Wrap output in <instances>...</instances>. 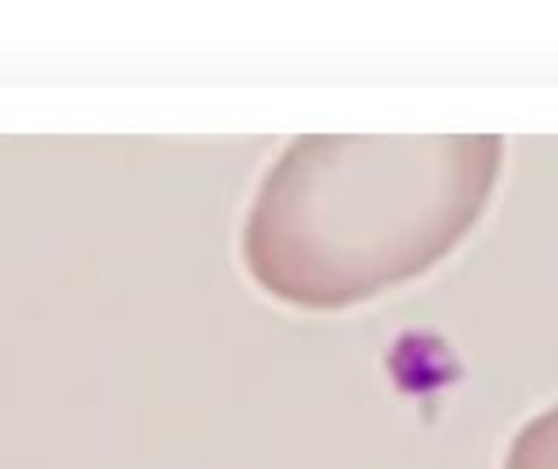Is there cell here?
I'll return each mask as SVG.
<instances>
[{"label": "cell", "instance_id": "cell-1", "mask_svg": "<svg viewBox=\"0 0 558 469\" xmlns=\"http://www.w3.org/2000/svg\"><path fill=\"white\" fill-rule=\"evenodd\" d=\"M501 138H299L264 172L241 252L299 309H349L433 271L486 214Z\"/></svg>", "mask_w": 558, "mask_h": 469}, {"label": "cell", "instance_id": "cell-2", "mask_svg": "<svg viewBox=\"0 0 558 469\" xmlns=\"http://www.w3.org/2000/svg\"><path fill=\"white\" fill-rule=\"evenodd\" d=\"M501 469H558V405L535 412L509 439Z\"/></svg>", "mask_w": 558, "mask_h": 469}]
</instances>
